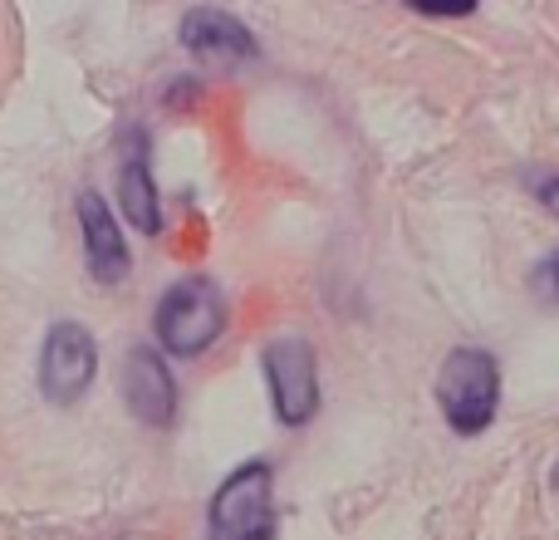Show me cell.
Here are the masks:
<instances>
[{"label": "cell", "mask_w": 559, "mask_h": 540, "mask_svg": "<svg viewBox=\"0 0 559 540\" xmlns=\"http://www.w3.org/2000/svg\"><path fill=\"white\" fill-rule=\"evenodd\" d=\"M432 394L447 427L456 437H476L496 423V408H501V364H496L491 349L462 344L442 359Z\"/></svg>", "instance_id": "cell-1"}, {"label": "cell", "mask_w": 559, "mask_h": 540, "mask_svg": "<svg viewBox=\"0 0 559 540\" xmlns=\"http://www.w3.org/2000/svg\"><path fill=\"white\" fill-rule=\"evenodd\" d=\"M153 334L177 359L206 354L226 334V295L216 290V280H206V275L177 280L153 309Z\"/></svg>", "instance_id": "cell-2"}, {"label": "cell", "mask_w": 559, "mask_h": 540, "mask_svg": "<svg viewBox=\"0 0 559 540\" xmlns=\"http://www.w3.org/2000/svg\"><path fill=\"white\" fill-rule=\"evenodd\" d=\"M212 540H275V472L271 462H246L216 486L206 512Z\"/></svg>", "instance_id": "cell-3"}, {"label": "cell", "mask_w": 559, "mask_h": 540, "mask_svg": "<svg viewBox=\"0 0 559 540\" xmlns=\"http://www.w3.org/2000/svg\"><path fill=\"white\" fill-rule=\"evenodd\" d=\"M98 374V339L88 325H79V319H59V325H49L45 344H39V394L49 398V403L69 408L79 403V398L88 394V384H94Z\"/></svg>", "instance_id": "cell-4"}, {"label": "cell", "mask_w": 559, "mask_h": 540, "mask_svg": "<svg viewBox=\"0 0 559 540\" xmlns=\"http://www.w3.org/2000/svg\"><path fill=\"white\" fill-rule=\"evenodd\" d=\"M265 364V378H271V403H275V418L285 427H309L319 413V364H314V349L309 339L299 334H285V339H271L261 354Z\"/></svg>", "instance_id": "cell-5"}, {"label": "cell", "mask_w": 559, "mask_h": 540, "mask_svg": "<svg viewBox=\"0 0 559 540\" xmlns=\"http://www.w3.org/2000/svg\"><path fill=\"white\" fill-rule=\"evenodd\" d=\"M177 39H182L187 55L202 59L206 69H236V64H246V59L261 55L251 25H241L231 10H216V5L187 10L182 25H177Z\"/></svg>", "instance_id": "cell-6"}, {"label": "cell", "mask_w": 559, "mask_h": 540, "mask_svg": "<svg viewBox=\"0 0 559 540\" xmlns=\"http://www.w3.org/2000/svg\"><path fill=\"white\" fill-rule=\"evenodd\" d=\"M123 403L143 427H167L177 418V378L153 344H138L123 364Z\"/></svg>", "instance_id": "cell-7"}, {"label": "cell", "mask_w": 559, "mask_h": 540, "mask_svg": "<svg viewBox=\"0 0 559 540\" xmlns=\"http://www.w3.org/2000/svg\"><path fill=\"white\" fill-rule=\"evenodd\" d=\"M79 232H84V261H88V270H94L98 285H118V280H128L133 256H128L123 232H118L114 212H108V202L94 192V187L79 192Z\"/></svg>", "instance_id": "cell-8"}, {"label": "cell", "mask_w": 559, "mask_h": 540, "mask_svg": "<svg viewBox=\"0 0 559 540\" xmlns=\"http://www.w3.org/2000/svg\"><path fill=\"white\" fill-rule=\"evenodd\" d=\"M118 202H123V222L138 236H163V197H157L143 133H133V153L118 163Z\"/></svg>", "instance_id": "cell-9"}, {"label": "cell", "mask_w": 559, "mask_h": 540, "mask_svg": "<svg viewBox=\"0 0 559 540\" xmlns=\"http://www.w3.org/2000/svg\"><path fill=\"white\" fill-rule=\"evenodd\" d=\"M531 285H535V295H540L545 305H555V309H559V251H550L540 266H535Z\"/></svg>", "instance_id": "cell-10"}, {"label": "cell", "mask_w": 559, "mask_h": 540, "mask_svg": "<svg viewBox=\"0 0 559 540\" xmlns=\"http://www.w3.org/2000/svg\"><path fill=\"white\" fill-rule=\"evenodd\" d=\"M535 197H540V207L545 212H555L559 216V173H545V177H535Z\"/></svg>", "instance_id": "cell-11"}, {"label": "cell", "mask_w": 559, "mask_h": 540, "mask_svg": "<svg viewBox=\"0 0 559 540\" xmlns=\"http://www.w3.org/2000/svg\"><path fill=\"white\" fill-rule=\"evenodd\" d=\"M550 486H555V492H559V462H555V472H550Z\"/></svg>", "instance_id": "cell-12"}]
</instances>
